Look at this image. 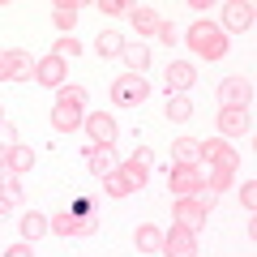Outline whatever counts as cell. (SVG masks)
<instances>
[{"label":"cell","instance_id":"1","mask_svg":"<svg viewBox=\"0 0 257 257\" xmlns=\"http://www.w3.org/2000/svg\"><path fill=\"white\" fill-rule=\"evenodd\" d=\"M184 39H189V47L202 56V60H219V56H227V35H223L214 22H206V18H202V22H193Z\"/></svg>","mask_w":257,"mask_h":257},{"label":"cell","instance_id":"2","mask_svg":"<svg viewBox=\"0 0 257 257\" xmlns=\"http://www.w3.org/2000/svg\"><path fill=\"white\" fill-rule=\"evenodd\" d=\"M146 99H150V82L142 73H120L111 82V103H120V107H138Z\"/></svg>","mask_w":257,"mask_h":257},{"label":"cell","instance_id":"3","mask_svg":"<svg viewBox=\"0 0 257 257\" xmlns=\"http://www.w3.org/2000/svg\"><path fill=\"white\" fill-rule=\"evenodd\" d=\"M167 189L176 193V202H180V197H197V193L206 189L202 167H172V172H167Z\"/></svg>","mask_w":257,"mask_h":257},{"label":"cell","instance_id":"4","mask_svg":"<svg viewBox=\"0 0 257 257\" xmlns=\"http://www.w3.org/2000/svg\"><path fill=\"white\" fill-rule=\"evenodd\" d=\"M150 163H155V150H146V146H138V150H133V155L124 159V163L116 167V172L124 176V180L133 184V189H142V184L150 180Z\"/></svg>","mask_w":257,"mask_h":257},{"label":"cell","instance_id":"5","mask_svg":"<svg viewBox=\"0 0 257 257\" xmlns=\"http://www.w3.org/2000/svg\"><path fill=\"white\" fill-rule=\"evenodd\" d=\"M219 103H223V107H244L248 111V103H253V86H248V77H240V73L223 77V82H219Z\"/></svg>","mask_w":257,"mask_h":257},{"label":"cell","instance_id":"6","mask_svg":"<svg viewBox=\"0 0 257 257\" xmlns=\"http://www.w3.org/2000/svg\"><path fill=\"white\" fill-rule=\"evenodd\" d=\"M253 13H257L253 0H227V5H223V26L236 30V35H244V30H253Z\"/></svg>","mask_w":257,"mask_h":257},{"label":"cell","instance_id":"7","mask_svg":"<svg viewBox=\"0 0 257 257\" xmlns=\"http://www.w3.org/2000/svg\"><path fill=\"white\" fill-rule=\"evenodd\" d=\"M47 227L56 231V236H94V219H77V214H69V210H56L52 219H47Z\"/></svg>","mask_w":257,"mask_h":257},{"label":"cell","instance_id":"8","mask_svg":"<svg viewBox=\"0 0 257 257\" xmlns=\"http://www.w3.org/2000/svg\"><path fill=\"white\" fill-rule=\"evenodd\" d=\"M202 163L206 167H231L236 172V150H231V142H223V138H206L202 142Z\"/></svg>","mask_w":257,"mask_h":257},{"label":"cell","instance_id":"9","mask_svg":"<svg viewBox=\"0 0 257 257\" xmlns=\"http://www.w3.org/2000/svg\"><path fill=\"white\" fill-rule=\"evenodd\" d=\"M172 223L197 236V231H202V223H206V210L197 206V197H180V202H176V210H172Z\"/></svg>","mask_w":257,"mask_h":257},{"label":"cell","instance_id":"10","mask_svg":"<svg viewBox=\"0 0 257 257\" xmlns=\"http://www.w3.org/2000/svg\"><path fill=\"white\" fill-rule=\"evenodd\" d=\"M219 133H223V142H227V138H248V133H253L248 111L244 107H223L219 111Z\"/></svg>","mask_w":257,"mask_h":257},{"label":"cell","instance_id":"11","mask_svg":"<svg viewBox=\"0 0 257 257\" xmlns=\"http://www.w3.org/2000/svg\"><path fill=\"white\" fill-rule=\"evenodd\" d=\"M35 82H39V86H56V90L69 82V69H64V60H60L56 52L43 56V60H35Z\"/></svg>","mask_w":257,"mask_h":257},{"label":"cell","instance_id":"12","mask_svg":"<svg viewBox=\"0 0 257 257\" xmlns=\"http://www.w3.org/2000/svg\"><path fill=\"white\" fill-rule=\"evenodd\" d=\"M86 133H90V142L94 146H111V142H116V116H107V111H94V116H86Z\"/></svg>","mask_w":257,"mask_h":257},{"label":"cell","instance_id":"13","mask_svg":"<svg viewBox=\"0 0 257 257\" xmlns=\"http://www.w3.org/2000/svg\"><path fill=\"white\" fill-rule=\"evenodd\" d=\"M163 82H167V94H184L193 82H197V69H193L189 60H172L163 69Z\"/></svg>","mask_w":257,"mask_h":257},{"label":"cell","instance_id":"14","mask_svg":"<svg viewBox=\"0 0 257 257\" xmlns=\"http://www.w3.org/2000/svg\"><path fill=\"white\" fill-rule=\"evenodd\" d=\"M163 253L167 257H197V236L172 223V231L163 236Z\"/></svg>","mask_w":257,"mask_h":257},{"label":"cell","instance_id":"15","mask_svg":"<svg viewBox=\"0 0 257 257\" xmlns=\"http://www.w3.org/2000/svg\"><path fill=\"white\" fill-rule=\"evenodd\" d=\"M82 124H86L82 107H73V103L56 99V107H52V128H56V133H73V128H82Z\"/></svg>","mask_w":257,"mask_h":257},{"label":"cell","instance_id":"16","mask_svg":"<svg viewBox=\"0 0 257 257\" xmlns=\"http://www.w3.org/2000/svg\"><path fill=\"white\" fill-rule=\"evenodd\" d=\"M172 167H202V142L197 138H176L172 142Z\"/></svg>","mask_w":257,"mask_h":257},{"label":"cell","instance_id":"17","mask_svg":"<svg viewBox=\"0 0 257 257\" xmlns=\"http://www.w3.org/2000/svg\"><path fill=\"white\" fill-rule=\"evenodd\" d=\"M128 22H133V26H138V35H155L159 30V9H150V5H128V13H124Z\"/></svg>","mask_w":257,"mask_h":257},{"label":"cell","instance_id":"18","mask_svg":"<svg viewBox=\"0 0 257 257\" xmlns=\"http://www.w3.org/2000/svg\"><path fill=\"white\" fill-rule=\"evenodd\" d=\"M111 155H116L111 146H90V150H86V163H90V172L99 176V180L116 172V159H111Z\"/></svg>","mask_w":257,"mask_h":257},{"label":"cell","instance_id":"19","mask_svg":"<svg viewBox=\"0 0 257 257\" xmlns=\"http://www.w3.org/2000/svg\"><path fill=\"white\" fill-rule=\"evenodd\" d=\"M47 231H52V227H47V219H43L39 210H26V214H22V240H26V244H35V240H43Z\"/></svg>","mask_w":257,"mask_h":257},{"label":"cell","instance_id":"20","mask_svg":"<svg viewBox=\"0 0 257 257\" xmlns=\"http://www.w3.org/2000/svg\"><path fill=\"white\" fill-rule=\"evenodd\" d=\"M77 13H82V5H77V0H60V5H52V22L64 30V35L77 26Z\"/></svg>","mask_w":257,"mask_h":257},{"label":"cell","instance_id":"21","mask_svg":"<svg viewBox=\"0 0 257 257\" xmlns=\"http://www.w3.org/2000/svg\"><path fill=\"white\" fill-rule=\"evenodd\" d=\"M94 52H99L103 60L120 56V52H124V35H120V30H99V39H94Z\"/></svg>","mask_w":257,"mask_h":257},{"label":"cell","instance_id":"22","mask_svg":"<svg viewBox=\"0 0 257 257\" xmlns=\"http://www.w3.org/2000/svg\"><path fill=\"white\" fill-rule=\"evenodd\" d=\"M30 167H35V150H30V146H22V142H18V146L9 150V163H5V172H13V176H26Z\"/></svg>","mask_w":257,"mask_h":257},{"label":"cell","instance_id":"23","mask_svg":"<svg viewBox=\"0 0 257 257\" xmlns=\"http://www.w3.org/2000/svg\"><path fill=\"white\" fill-rule=\"evenodd\" d=\"M120 56H124L128 73H142V77H146V69H150V52H146L142 43H124V52H120Z\"/></svg>","mask_w":257,"mask_h":257},{"label":"cell","instance_id":"24","mask_svg":"<svg viewBox=\"0 0 257 257\" xmlns=\"http://www.w3.org/2000/svg\"><path fill=\"white\" fill-rule=\"evenodd\" d=\"M167 120H172V124L193 120V103H189V94H167Z\"/></svg>","mask_w":257,"mask_h":257},{"label":"cell","instance_id":"25","mask_svg":"<svg viewBox=\"0 0 257 257\" xmlns=\"http://www.w3.org/2000/svg\"><path fill=\"white\" fill-rule=\"evenodd\" d=\"M133 240H138V248H142V253H163V231H159V227H150V223H142Z\"/></svg>","mask_w":257,"mask_h":257},{"label":"cell","instance_id":"26","mask_svg":"<svg viewBox=\"0 0 257 257\" xmlns=\"http://www.w3.org/2000/svg\"><path fill=\"white\" fill-rule=\"evenodd\" d=\"M103 193L120 202V197H128V193H133V184H128V180H124L120 172H111V176H103Z\"/></svg>","mask_w":257,"mask_h":257},{"label":"cell","instance_id":"27","mask_svg":"<svg viewBox=\"0 0 257 257\" xmlns=\"http://www.w3.org/2000/svg\"><path fill=\"white\" fill-rule=\"evenodd\" d=\"M13 82H35V60L26 52H13Z\"/></svg>","mask_w":257,"mask_h":257},{"label":"cell","instance_id":"28","mask_svg":"<svg viewBox=\"0 0 257 257\" xmlns=\"http://www.w3.org/2000/svg\"><path fill=\"white\" fill-rule=\"evenodd\" d=\"M231 180H236V172H231V167H210V180H206V189L223 193V189H231Z\"/></svg>","mask_w":257,"mask_h":257},{"label":"cell","instance_id":"29","mask_svg":"<svg viewBox=\"0 0 257 257\" xmlns=\"http://www.w3.org/2000/svg\"><path fill=\"white\" fill-rule=\"evenodd\" d=\"M56 99H64V103H73V107H86V90H82V86H73V82H64V86H60V94H56Z\"/></svg>","mask_w":257,"mask_h":257},{"label":"cell","instance_id":"30","mask_svg":"<svg viewBox=\"0 0 257 257\" xmlns=\"http://www.w3.org/2000/svg\"><path fill=\"white\" fill-rule=\"evenodd\" d=\"M52 52H56V56H60V60H69V56H77V52H82V43H77V39H73V35H60V43H56V47H52Z\"/></svg>","mask_w":257,"mask_h":257},{"label":"cell","instance_id":"31","mask_svg":"<svg viewBox=\"0 0 257 257\" xmlns=\"http://www.w3.org/2000/svg\"><path fill=\"white\" fill-rule=\"evenodd\" d=\"M240 206H244V210H257V180L240 184Z\"/></svg>","mask_w":257,"mask_h":257},{"label":"cell","instance_id":"32","mask_svg":"<svg viewBox=\"0 0 257 257\" xmlns=\"http://www.w3.org/2000/svg\"><path fill=\"white\" fill-rule=\"evenodd\" d=\"M99 13H103V18H124L128 5H124V0H99Z\"/></svg>","mask_w":257,"mask_h":257},{"label":"cell","instance_id":"33","mask_svg":"<svg viewBox=\"0 0 257 257\" xmlns=\"http://www.w3.org/2000/svg\"><path fill=\"white\" fill-rule=\"evenodd\" d=\"M0 146H5V150H13V146H18V128H13L9 120L0 124Z\"/></svg>","mask_w":257,"mask_h":257},{"label":"cell","instance_id":"34","mask_svg":"<svg viewBox=\"0 0 257 257\" xmlns=\"http://www.w3.org/2000/svg\"><path fill=\"white\" fill-rule=\"evenodd\" d=\"M155 35L163 39L167 47H176V39H180V35H176V26H172V22H159V30H155Z\"/></svg>","mask_w":257,"mask_h":257},{"label":"cell","instance_id":"35","mask_svg":"<svg viewBox=\"0 0 257 257\" xmlns=\"http://www.w3.org/2000/svg\"><path fill=\"white\" fill-rule=\"evenodd\" d=\"M0 82H13V52H0Z\"/></svg>","mask_w":257,"mask_h":257},{"label":"cell","instance_id":"36","mask_svg":"<svg viewBox=\"0 0 257 257\" xmlns=\"http://www.w3.org/2000/svg\"><path fill=\"white\" fill-rule=\"evenodd\" d=\"M214 202H219V193H214V189H202V193H197V206H202L206 214L214 210Z\"/></svg>","mask_w":257,"mask_h":257},{"label":"cell","instance_id":"37","mask_svg":"<svg viewBox=\"0 0 257 257\" xmlns=\"http://www.w3.org/2000/svg\"><path fill=\"white\" fill-rule=\"evenodd\" d=\"M0 257H35V253H30V244H26V240H18V244H9Z\"/></svg>","mask_w":257,"mask_h":257},{"label":"cell","instance_id":"38","mask_svg":"<svg viewBox=\"0 0 257 257\" xmlns=\"http://www.w3.org/2000/svg\"><path fill=\"white\" fill-rule=\"evenodd\" d=\"M64 210L77 214V219H90V202H86V197H77V202H73V206H64Z\"/></svg>","mask_w":257,"mask_h":257},{"label":"cell","instance_id":"39","mask_svg":"<svg viewBox=\"0 0 257 257\" xmlns=\"http://www.w3.org/2000/svg\"><path fill=\"white\" fill-rule=\"evenodd\" d=\"M5 163H9V150H5V146H0V172H5Z\"/></svg>","mask_w":257,"mask_h":257},{"label":"cell","instance_id":"40","mask_svg":"<svg viewBox=\"0 0 257 257\" xmlns=\"http://www.w3.org/2000/svg\"><path fill=\"white\" fill-rule=\"evenodd\" d=\"M9 210H13V206H9V202H5V197H0V219H5V214H9Z\"/></svg>","mask_w":257,"mask_h":257},{"label":"cell","instance_id":"41","mask_svg":"<svg viewBox=\"0 0 257 257\" xmlns=\"http://www.w3.org/2000/svg\"><path fill=\"white\" fill-rule=\"evenodd\" d=\"M0 124H5V107H0Z\"/></svg>","mask_w":257,"mask_h":257}]
</instances>
